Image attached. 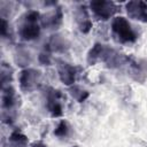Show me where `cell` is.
<instances>
[{"label": "cell", "instance_id": "1", "mask_svg": "<svg viewBox=\"0 0 147 147\" xmlns=\"http://www.w3.org/2000/svg\"><path fill=\"white\" fill-rule=\"evenodd\" d=\"M111 29L117 40L121 42H132L136 40L137 36L131 28L130 23L124 17H116L111 22Z\"/></svg>", "mask_w": 147, "mask_h": 147}, {"label": "cell", "instance_id": "2", "mask_svg": "<svg viewBox=\"0 0 147 147\" xmlns=\"http://www.w3.org/2000/svg\"><path fill=\"white\" fill-rule=\"evenodd\" d=\"M40 79V72L34 69H24L20 75V86L23 91H33Z\"/></svg>", "mask_w": 147, "mask_h": 147}, {"label": "cell", "instance_id": "3", "mask_svg": "<svg viewBox=\"0 0 147 147\" xmlns=\"http://www.w3.org/2000/svg\"><path fill=\"white\" fill-rule=\"evenodd\" d=\"M90 7L93 13L101 20H108L117 10L116 5L110 1H92L90 3Z\"/></svg>", "mask_w": 147, "mask_h": 147}, {"label": "cell", "instance_id": "4", "mask_svg": "<svg viewBox=\"0 0 147 147\" xmlns=\"http://www.w3.org/2000/svg\"><path fill=\"white\" fill-rule=\"evenodd\" d=\"M126 11L130 17L147 22V5L142 1H130L126 3Z\"/></svg>", "mask_w": 147, "mask_h": 147}, {"label": "cell", "instance_id": "5", "mask_svg": "<svg viewBox=\"0 0 147 147\" xmlns=\"http://www.w3.org/2000/svg\"><path fill=\"white\" fill-rule=\"evenodd\" d=\"M57 71H59L60 79L63 84L72 85L75 83L76 70L72 65H70L69 63H65V62H60V64L57 65Z\"/></svg>", "mask_w": 147, "mask_h": 147}, {"label": "cell", "instance_id": "6", "mask_svg": "<svg viewBox=\"0 0 147 147\" xmlns=\"http://www.w3.org/2000/svg\"><path fill=\"white\" fill-rule=\"evenodd\" d=\"M75 17H76V21L78 23V26H79L80 31L84 32V33H87L92 28V22L88 17V13H87L86 7L85 6L78 7L76 9Z\"/></svg>", "mask_w": 147, "mask_h": 147}, {"label": "cell", "instance_id": "7", "mask_svg": "<svg viewBox=\"0 0 147 147\" xmlns=\"http://www.w3.org/2000/svg\"><path fill=\"white\" fill-rule=\"evenodd\" d=\"M18 33L23 39L32 40V39L38 38V36L40 34V28L37 23H31V22L24 21V24L20 28Z\"/></svg>", "mask_w": 147, "mask_h": 147}, {"label": "cell", "instance_id": "8", "mask_svg": "<svg viewBox=\"0 0 147 147\" xmlns=\"http://www.w3.org/2000/svg\"><path fill=\"white\" fill-rule=\"evenodd\" d=\"M69 47V42L68 40L60 36V34H54L51 37L49 42H48V48L53 52H64L67 51Z\"/></svg>", "mask_w": 147, "mask_h": 147}, {"label": "cell", "instance_id": "9", "mask_svg": "<svg viewBox=\"0 0 147 147\" xmlns=\"http://www.w3.org/2000/svg\"><path fill=\"white\" fill-rule=\"evenodd\" d=\"M15 62L17 65L24 68L26 65L30 64L31 62V55L29 53V51L26 48H24L23 46H20L16 48V52H15Z\"/></svg>", "mask_w": 147, "mask_h": 147}, {"label": "cell", "instance_id": "10", "mask_svg": "<svg viewBox=\"0 0 147 147\" xmlns=\"http://www.w3.org/2000/svg\"><path fill=\"white\" fill-rule=\"evenodd\" d=\"M16 103V94L13 87H7L3 90L2 94V108L5 110H10Z\"/></svg>", "mask_w": 147, "mask_h": 147}, {"label": "cell", "instance_id": "11", "mask_svg": "<svg viewBox=\"0 0 147 147\" xmlns=\"http://www.w3.org/2000/svg\"><path fill=\"white\" fill-rule=\"evenodd\" d=\"M103 51H105V46L101 45V44H95L92 49L88 52V55H87V62L90 64H94L98 60H101L102 57V54H103Z\"/></svg>", "mask_w": 147, "mask_h": 147}, {"label": "cell", "instance_id": "12", "mask_svg": "<svg viewBox=\"0 0 147 147\" xmlns=\"http://www.w3.org/2000/svg\"><path fill=\"white\" fill-rule=\"evenodd\" d=\"M70 93H71V95H72L76 100H78L79 102L84 101V100L88 96V93H87L86 91L82 90V88L78 87V86H74V87H71V88H70Z\"/></svg>", "mask_w": 147, "mask_h": 147}, {"label": "cell", "instance_id": "13", "mask_svg": "<svg viewBox=\"0 0 147 147\" xmlns=\"http://www.w3.org/2000/svg\"><path fill=\"white\" fill-rule=\"evenodd\" d=\"M67 133H68V124L64 121H61L57 127L55 129L54 134H56L57 137H64Z\"/></svg>", "mask_w": 147, "mask_h": 147}, {"label": "cell", "instance_id": "14", "mask_svg": "<svg viewBox=\"0 0 147 147\" xmlns=\"http://www.w3.org/2000/svg\"><path fill=\"white\" fill-rule=\"evenodd\" d=\"M39 61H40L41 63H44V64H49V62H51V57H49L48 54L41 53V54L39 55Z\"/></svg>", "mask_w": 147, "mask_h": 147}]
</instances>
